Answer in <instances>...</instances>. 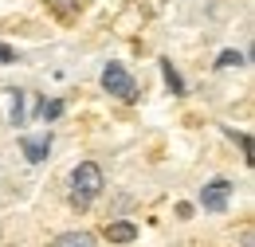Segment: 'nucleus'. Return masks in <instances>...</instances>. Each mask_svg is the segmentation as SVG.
Listing matches in <instances>:
<instances>
[{
    "instance_id": "nucleus-1",
    "label": "nucleus",
    "mask_w": 255,
    "mask_h": 247,
    "mask_svg": "<svg viewBox=\"0 0 255 247\" xmlns=\"http://www.w3.org/2000/svg\"><path fill=\"white\" fill-rule=\"evenodd\" d=\"M102 169H98L95 161H83V165H75V173H71V204L83 212V208H91L98 196H102Z\"/></svg>"
},
{
    "instance_id": "nucleus-2",
    "label": "nucleus",
    "mask_w": 255,
    "mask_h": 247,
    "mask_svg": "<svg viewBox=\"0 0 255 247\" xmlns=\"http://www.w3.org/2000/svg\"><path fill=\"white\" fill-rule=\"evenodd\" d=\"M102 87L114 94V98H122V102H133V98H137V83H133V75H129L122 63H106V67H102Z\"/></svg>"
},
{
    "instance_id": "nucleus-3",
    "label": "nucleus",
    "mask_w": 255,
    "mask_h": 247,
    "mask_svg": "<svg viewBox=\"0 0 255 247\" xmlns=\"http://www.w3.org/2000/svg\"><path fill=\"white\" fill-rule=\"evenodd\" d=\"M228 200H232V181H224V177H216L200 188V208L204 212H224Z\"/></svg>"
},
{
    "instance_id": "nucleus-4",
    "label": "nucleus",
    "mask_w": 255,
    "mask_h": 247,
    "mask_svg": "<svg viewBox=\"0 0 255 247\" xmlns=\"http://www.w3.org/2000/svg\"><path fill=\"white\" fill-rule=\"evenodd\" d=\"M20 149L28 161H43L47 149H51V133H43V137H20Z\"/></svg>"
},
{
    "instance_id": "nucleus-5",
    "label": "nucleus",
    "mask_w": 255,
    "mask_h": 247,
    "mask_svg": "<svg viewBox=\"0 0 255 247\" xmlns=\"http://www.w3.org/2000/svg\"><path fill=\"white\" fill-rule=\"evenodd\" d=\"M106 240L110 244H133L137 240V228L129 220H114V224H106Z\"/></svg>"
},
{
    "instance_id": "nucleus-6",
    "label": "nucleus",
    "mask_w": 255,
    "mask_h": 247,
    "mask_svg": "<svg viewBox=\"0 0 255 247\" xmlns=\"http://www.w3.org/2000/svg\"><path fill=\"white\" fill-rule=\"evenodd\" d=\"M51 247H98V244L91 232H63V236L51 240Z\"/></svg>"
},
{
    "instance_id": "nucleus-7",
    "label": "nucleus",
    "mask_w": 255,
    "mask_h": 247,
    "mask_svg": "<svg viewBox=\"0 0 255 247\" xmlns=\"http://www.w3.org/2000/svg\"><path fill=\"white\" fill-rule=\"evenodd\" d=\"M47 8H51L59 20H75L79 8H83V0H47Z\"/></svg>"
},
{
    "instance_id": "nucleus-8",
    "label": "nucleus",
    "mask_w": 255,
    "mask_h": 247,
    "mask_svg": "<svg viewBox=\"0 0 255 247\" xmlns=\"http://www.w3.org/2000/svg\"><path fill=\"white\" fill-rule=\"evenodd\" d=\"M161 71H165V83H169V91L173 94H185V83H181V75H177V67L169 59H161Z\"/></svg>"
},
{
    "instance_id": "nucleus-9",
    "label": "nucleus",
    "mask_w": 255,
    "mask_h": 247,
    "mask_svg": "<svg viewBox=\"0 0 255 247\" xmlns=\"http://www.w3.org/2000/svg\"><path fill=\"white\" fill-rule=\"evenodd\" d=\"M24 91H12V125H24Z\"/></svg>"
},
{
    "instance_id": "nucleus-10",
    "label": "nucleus",
    "mask_w": 255,
    "mask_h": 247,
    "mask_svg": "<svg viewBox=\"0 0 255 247\" xmlns=\"http://www.w3.org/2000/svg\"><path fill=\"white\" fill-rule=\"evenodd\" d=\"M228 137H232V141H240L244 157H252V137H248V133H236V129H228Z\"/></svg>"
},
{
    "instance_id": "nucleus-11",
    "label": "nucleus",
    "mask_w": 255,
    "mask_h": 247,
    "mask_svg": "<svg viewBox=\"0 0 255 247\" xmlns=\"http://www.w3.org/2000/svg\"><path fill=\"white\" fill-rule=\"evenodd\" d=\"M63 114V102H43V118L51 122V118H59Z\"/></svg>"
},
{
    "instance_id": "nucleus-12",
    "label": "nucleus",
    "mask_w": 255,
    "mask_h": 247,
    "mask_svg": "<svg viewBox=\"0 0 255 247\" xmlns=\"http://www.w3.org/2000/svg\"><path fill=\"white\" fill-rule=\"evenodd\" d=\"M240 63H244L240 51H224V55H220V67H240Z\"/></svg>"
},
{
    "instance_id": "nucleus-13",
    "label": "nucleus",
    "mask_w": 255,
    "mask_h": 247,
    "mask_svg": "<svg viewBox=\"0 0 255 247\" xmlns=\"http://www.w3.org/2000/svg\"><path fill=\"white\" fill-rule=\"evenodd\" d=\"M16 59V55H12V47H4V43H0V63H12Z\"/></svg>"
},
{
    "instance_id": "nucleus-14",
    "label": "nucleus",
    "mask_w": 255,
    "mask_h": 247,
    "mask_svg": "<svg viewBox=\"0 0 255 247\" xmlns=\"http://www.w3.org/2000/svg\"><path fill=\"white\" fill-rule=\"evenodd\" d=\"M240 247H252V232H244V240H240Z\"/></svg>"
}]
</instances>
